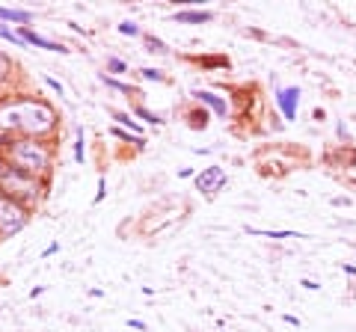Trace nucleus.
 <instances>
[{
    "instance_id": "nucleus-1",
    "label": "nucleus",
    "mask_w": 356,
    "mask_h": 332,
    "mask_svg": "<svg viewBox=\"0 0 356 332\" xmlns=\"http://www.w3.org/2000/svg\"><path fill=\"white\" fill-rule=\"evenodd\" d=\"M13 163L24 172H39L48 166V151L39 142H15L13 149Z\"/></svg>"
},
{
    "instance_id": "nucleus-2",
    "label": "nucleus",
    "mask_w": 356,
    "mask_h": 332,
    "mask_svg": "<svg viewBox=\"0 0 356 332\" xmlns=\"http://www.w3.org/2000/svg\"><path fill=\"white\" fill-rule=\"evenodd\" d=\"M196 187H199V193H205V196H217L222 187H226V169H222V166H208V169L196 175Z\"/></svg>"
},
{
    "instance_id": "nucleus-3",
    "label": "nucleus",
    "mask_w": 356,
    "mask_h": 332,
    "mask_svg": "<svg viewBox=\"0 0 356 332\" xmlns=\"http://www.w3.org/2000/svg\"><path fill=\"white\" fill-rule=\"evenodd\" d=\"M24 226V214H21V208L13 202V199L0 196V231H18Z\"/></svg>"
},
{
    "instance_id": "nucleus-4",
    "label": "nucleus",
    "mask_w": 356,
    "mask_h": 332,
    "mask_svg": "<svg viewBox=\"0 0 356 332\" xmlns=\"http://www.w3.org/2000/svg\"><path fill=\"white\" fill-rule=\"evenodd\" d=\"M276 104H280L282 116L288 122L297 119V107H300V90L297 86H282V90H276Z\"/></svg>"
},
{
    "instance_id": "nucleus-5",
    "label": "nucleus",
    "mask_w": 356,
    "mask_h": 332,
    "mask_svg": "<svg viewBox=\"0 0 356 332\" xmlns=\"http://www.w3.org/2000/svg\"><path fill=\"white\" fill-rule=\"evenodd\" d=\"M193 95L199 98V104H208V107L214 110V113H217L220 119H226V116H229V104H226V98H220V95L208 92V90H196Z\"/></svg>"
},
{
    "instance_id": "nucleus-6",
    "label": "nucleus",
    "mask_w": 356,
    "mask_h": 332,
    "mask_svg": "<svg viewBox=\"0 0 356 332\" xmlns=\"http://www.w3.org/2000/svg\"><path fill=\"white\" fill-rule=\"evenodd\" d=\"M21 39H24L27 45H36V48H44V51H60V53H65V48L60 45V42L44 39V36H39V33H33L30 27H21Z\"/></svg>"
},
{
    "instance_id": "nucleus-7",
    "label": "nucleus",
    "mask_w": 356,
    "mask_h": 332,
    "mask_svg": "<svg viewBox=\"0 0 356 332\" xmlns=\"http://www.w3.org/2000/svg\"><path fill=\"white\" fill-rule=\"evenodd\" d=\"M175 21H181V24H208V21H214V13H196V9H178L175 13Z\"/></svg>"
},
{
    "instance_id": "nucleus-8",
    "label": "nucleus",
    "mask_w": 356,
    "mask_h": 332,
    "mask_svg": "<svg viewBox=\"0 0 356 332\" xmlns=\"http://www.w3.org/2000/svg\"><path fill=\"white\" fill-rule=\"evenodd\" d=\"M0 18L3 21H18V24H27L33 18L30 9H9V6H0Z\"/></svg>"
},
{
    "instance_id": "nucleus-9",
    "label": "nucleus",
    "mask_w": 356,
    "mask_h": 332,
    "mask_svg": "<svg viewBox=\"0 0 356 332\" xmlns=\"http://www.w3.org/2000/svg\"><path fill=\"white\" fill-rule=\"evenodd\" d=\"M247 231H250V235H261V238H276V240H280V238H294L297 235V231H291V229H250L247 226Z\"/></svg>"
},
{
    "instance_id": "nucleus-10",
    "label": "nucleus",
    "mask_w": 356,
    "mask_h": 332,
    "mask_svg": "<svg viewBox=\"0 0 356 332\" xmlns=\"http://www.w3.org/2000/svg\"><path fill=\"white\" fill-rule=\"evenodd\" d=\"M0 36H3V39H9V42H13V45H18V48H27V42L21 39L18 33H13L9 27H3V24H0Z\"/></svg>"
},
{
    "instance_id": "nucleus-11",
    "label": "nucleus",
    "mask_w": 356,
    "mask_h": 332,
    "mask_svg": "<svg viewBox=\"0 0 356 332\" xmlns=\"http://www.w3.org/2000/svg\"><path fill=\"white\" fill-rule=\"evenodd\" d=\"M110 116H113L116 122H122V125H125V128H131V131H137V137H140V125H137V122H134L131 116H125V113H119V110H113V113H110Z\"/></svg>"
},
{
    "instance_id": "nucleus-12",
    "label": "nucleus",
    "mask_w": 356,
    "mask_h": 332,
    "mask_svg": "<svg viewBox=\"0 0 356 332\" xmlns=\"http://www.w3.org/2000/svg\"><path fill=\"white\" fill-rule=\"evenodd\" d=\"M119 33H122V36H140V27L134 24V21H122V24H119Z\"/></svg>"
},
{
    "instance_id": "nucleus-13",
    "label": "nucleus",
    "mask_w": 356,
    "mask_h": 332,
    "mask_svg": "<svg viewBox=\"0 0 356 332\" xmlns=\"http://www.w3.org/2000/svg\"><path fill=\"white\" fill-rule=\"evenodd\" d=\"M74 160L83 163V128H77V146H74Z\"/></svg>"
},
{
    "instance_id": "nucleus-14",
    "label": "nucleus",
    "mask_w": 356,
    "mask_h": 332,
    "mask_svg": "<svg viewBox=\"0 0 356 332\" xmlns=\"http://www.w3.org/2000/svg\"><path fill=\"white\" fill-rule=\"evenodd\" d=\"M146 45H149V51H154V53H166V45L161 39H154V36H146Z\"/></svg>"
},
{
    "instance_id": "nucleus-15",
    "label": "nucleus",
    "mask_w": 356,
    "mask_h": 332,
    "mask_svg": "<svg viewBox=\"0 0 356 332\" xmlns=\"http://www.w3.org/2000/svg\"><path fill=\"white\" fill-rule=\"evenodd\" d=\"M137 116H140V119H146V122H154V125H161V122H163L161 116H154V113H149V110H146V107H137Z\"/></svg>"
},
{
    "instance_id": "nucleus-16",
    "label": "nucleus",
    "mask_w": 356,
    "mask_h": 332,
    "mask_svg": "<svg viewBox=\"0 0 356 332\" xmlns=\"http://www.w3.org/2000/svg\"><path fill=\"white\" fill-rule=\"evenodd\" d=\"M113 134H116L119 140H128V142H137V146H143V142H146V140H143V137H131V134H128V131H119V128H113Z\"/></svg>"
},
{
    "instance_id": "nucleus-17",
    "label": "nucleus",
    "mask_w": 356,
    "mask_h": 332,
    "mask_svg": "<svg viewBox=\"0 0 356 332\" xmlns=\"http://www.w3.org/2000/svg\"><path fill=\"white\" fill-rule=\"evenodd\" d=\"M140 74L146 77V81H163V72L161 69H143Z\"/></svg>"
},
{
    "instance_id": "nucleus-18",
    "label": "nucleus",
    "mask_w": 356,
    "mask_h": 332,
    "mask_svg": "<svg viewBox=\"0 0 356 332\" xmlns=\"http://www.w3.org/2000/svg\"><path fill=\"white\" fill-rule=\"evenodd\" d=\"M107 69H110V72H125V63L113 57V60H107Z\"/></svg>"
},
{
    "instance_id": "nucleus-19",
    "label": "nucleus",
    "mask_w": 356,
    "mask_h": 332,
    "mask_svg": "<svg viewBox=\"0 0 356 332\" xmlns=\"http://www.w3.org/2000/svg\"><path fill=\"white\" fill-rule=\"evenodd\" d=\"M44 83H48V86H51V90H54V92H60V95L65 92V90H63V83H60V81H54V77H44Z\"/></svg>"
},
{
    "instance_id": "nucleus-20",
    "label": "nucleus",
    "mask_w": 356,
    "mask_h": 332,
    "mask_svg": "<svg viewBox=\"0 0 356 332\" xmlns=\"http://www.w3.org/2000/svg\"><path fill=\"white\" fill-rule=\"evenodd\" d=\"M104 190H107V187H104V179H98V193H95V202H102V199H104Z\"/></svg>"
},
{
    "instance_id": "nucleus-21",
    "label": "nucleus",
    "mask_w": 356,
    "mask_h": 332,
    "mask_svg": "<svg viewBox=\"0 0 356 332\" xmlns=\"http://www.w3.org/2000/svg\"><path fill=\"white\" fill-rule=\"evenodd\" d=\"M300 285H303V288H309V291H318V285L312 282V279H300Z\"/></svg>"
},
{
    "instance_id": "nucleus-22",
    "label": "nucleus",
    "mask_w": 356,
    "mask_h": 332,
    "mask_svg": "<svg viewBox=\"0 0 356 332\" xmlns=\"http://www.w3.org/2000/svg\"><path fill=\"white\" fill-rule=\"evenodd\" d=\"M128 326H131V329H146V324H143V320H128Z\"/></svg>"
},
{
    "instance_id": "nucleus-23",
    "label": "nucleus",
    "mask_w": 356,
    "mask_h": 332,
    "mask_svg": "<svg viewBox=\"0 0 356 332\" xmlns=\"http://www.w3.org/2000/svg\"><path fill=\"white\" fill-rule=\"evenodd\" d=\"M282 320H285V324H291V326H300V320H297V317H291V315H285Z\"/></svg>"
},
{
    "instance_id": "nucleus-24",
    "label": "nucleus",
    "mask_w": 356,
    "mask_h": 332,
    "mask_svg": "<svg viewBox=\"0 0 356 332\" xmlns=\"http://www.w3.org/2000/svg\"><path fill=\"white\" fill-rule=\"evenodd\" d=\"M341 270H344V273H350V276H356V267H353V264H341Z\"/></svg>"
},
{
    "instance_id": "nucleus-25",
    "label": "nucleus",
    "mask_w": 356,
    "mask_h": 332,
    "mask_svg": "<svg viewBox=\"0 0 356 332\" xmlns=\"http://www.w3.org/2000/svg\"><path fill=\"white\" fill-rule=\"evenodd\" d=\"M6 172H9V169H6V163H3V160H0V175H6Z\"/></svg>"
}]
</instances>
